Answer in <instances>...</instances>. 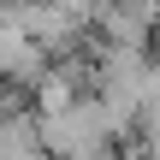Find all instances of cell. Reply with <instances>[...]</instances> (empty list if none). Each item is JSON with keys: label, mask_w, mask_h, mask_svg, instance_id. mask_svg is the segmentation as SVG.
I'll return each instance as SVG.
<instances>
[{"label": "cell", "mask_w": 160, "mask_h": 160, "mask_svg": "<svg viewBox=\"0 0 160 160\" xmlns=\"http://www.w3.org/2000/svg\"><path fill=\"white\" fill-rule=\"evenodd\" d=\"M0 71H6V83H12V95H36V83L53 71V53L24 30V24H0Z\"/></svg>", "instance_id": "cell-1"}, {"label": "cell", "mask_w": 160, "mask_h": 160, "mask_svg": "<svg viewBox=\"0 0 160 160\" xmlns=\"http://www.w3.org/2000/svg\"><path fill=\"white\" fill-rule=\"evenodd\" d=\"M0 160H53V154H48V137H42V113L24 107V95H12V107H6Z\"/></svg>", "instance_id": "cell-2"}]
</instances>
